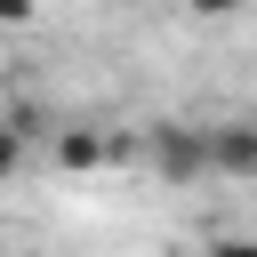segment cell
Here are the masks:
<instances>
[{"label": "cell", "mask_w": 257, "mask_h": 257, "mask_svg": "<svg viewBox=\"0 0 257 257\" xmlns=\"http://www.w3.org/2000/svg\"><path fill=\"white\" fill-rule=\"evenodd\" d=\"M185 8H193V16H233L241 0H185Z\"/></svg>", "instance_id": "cell-4"}, {"label": "cell", "mask_w": 257, "mask_h": 257, "mask_svg": "<svg viewBox=\"0 0 257 257\" xmlns=\"http://www.w3.org/2000/svg\"><path fill=\"white\" fill-rule=\"evenodd\" d=\"M56 161H64V169H96V161H104V137L72 128V137H56Z\"/></svg>", "instance_id": "cell-3"}, {"label": "cell", "mask_w": 257, "mask_h": 257, "mask_svg": "<svg viewBox=\"0 0 257 257\" xmlns=\"http://www.w3.org/2000/svg\"><path fill=\"white\" fill-rule=\"evenodd\" d=\"M145 153H153V169H161L169 185L217 177V145H209V128H193V120H153V128H145Z\"/></svg>", "instance_id": "cell-1"}, {"label": "cell", "mask_w": 257, "mask_h": 257, "mask_svg": "<svg viewBox=\"0 0 257 257\" xmlns=\"http://www.w3.org/2000/svg\"><path fill=\"white\" fill-rule=\"evenodd\" d=\"M0 16H8V24H24V16H32V0H0Z\"/></svg>", "instance_id": "cell-6"}, {"label": "cell", "mask_w": 257, "mask_h": 257, "mask_svg": "<svg viewBox=\"0 0 257 257\" xmlns=\"http://www.w3.org/2000/svg\"><path fill=\"white\" fill-rule=\"evenodd\" d=\"M209 257H257V241H241V233H233V241H217Z\"/></svg>", "instance_id": "cell-5"}, {"label": "cell", "mask_w": 257, "mask_h": 257, "mask_svg": "<svg viewBox=\"0 0 257 257\" xmlns=\"http://www.w3.org/2000/svg\"><path fill=\"white\" fill-rule=\"evenodd\" d=\"M209 145H217V177H257V112L217 120V128H209Z\"/></svg>", "instance_id": "cell-2"}]
</instances>
